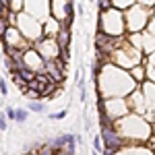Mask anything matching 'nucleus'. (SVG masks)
<instances>
[{"label": "nucleus", "instance_id": "1", "mask_svg": "<svg viewBox=\"0 0 155 155\" xmlns=\"http://www.w3.org/2000/svg\"><path fill=\"white\" fill-rule=\"evenodd\" d=\"M99 27H104L101 33H106V35H116V33H120L122 31V15L116 12L114 8L104 11L101 12V19H99Z\"/></svg>", "mask_w": 155, "mask_h": 155}, {"label": "nucleus", "instance_id": "2", "mask_svg": "<svg viewBox=\"0 0 155 155\" xmlns=\"http://www.w3.org/2000/svg\"><path fill=\"white\" fill-rule=\"evenodd\" d=\"M147 17H149V12L141 11V8H130V11H128V15H126L128 29H130V31H139V29H141V25L147 21Z\"/></svg>", "mask_w": 155, "mask_h": 155}, {"label": "nucleus", "instance_id": "3", "mask_svg": "<svg viewBox=\"0 0 155 155\" xmlns=\"http://www.w3.org/2000/svg\"><path fill=\"white\" fill-rule=\"evenodd\" d=\"M27 110H29V112H35V114H39V112H44V110H46V106H44L41 101L33 99V101H29V104H27Z\"/></svg>", "mask_w": 155, "mask_h": 155}, {"label": "nucleus", "instance_id": "4", "mask_svg": "<svg viewBox=\"0 0 155 155\" xmlns=\"http://www.w3.org/2000/svg\"><path fill=\"white\" fill-rule=\"evenodd\" d=\"M27 118H29V110H17V122L19 124H23V122H27Z\"/></svg>", "mask_w": 155, "mask_h": 155}, {"label": "nucleus", "instance_id": "5", "mask_svg": "<svg viewBox=\"0 0 155 155\" xmlns=\"http://www.w3.org/2000/svg\"><path fill=\"white\" fill-rule=\"evenodd\" d=\"M4 114H6V118L12 120V122H17V110L12 106H6V110H4Z\"/></svg>", "mask_w": 155, "mask_h": 155}, {"label": "nucleus", "instance_id": "6", "mask_svg": "<svg viewBox=\"0 0 155 155\" xmlns=\"http://www.w3.org/2000/svg\"><path fill=\"white\" fill-rule=\"evenodd\" d=\"M0 93H2V97L8 95V85H6V79H0Z\"/></svg>", "mask_w": 155, "mask_h": 155}, {"label": "nucleus", "instance_id": "7", "mask_svg": "<svg viewBox=\"0 0 155 155\" xmlns=\"http://www.w3.org/2000/svg\"><path fill=\"white\" fill-rule=\"evenodd\" d=\"M93 151H97V153H99V151H101V139H99V137H93Z\"/></svg>", "mask_w": 155, "mask_h": 155}, {"label": "nucleus", "instance_id": "8", "mask_svg": "<svg viewBox=\"0 0 155 155\" xmlns=\"http://www.w3.org/2000/svg\"><path fill=\"white\" fill-rule=\"evenodd\" d=\"M64 116H66V110H60V112H56V114H50L52 120H62Z\"/></svg>", "mask_w": 155, "mask_h": 155}, {"label": "nucleus", "instance_id": "9", "mask_svg": "<svg viewBox=\"0 0 155 155\" xmlns=\"http://www.w3.org/2000/svg\"><path fill=\"white\" fill-rule=\"evenodd\" d=\"M6 126H8V118H6V114H0V128L6 130Z\"/></svg>", "mask_w": 155, "mask_h": 155}, {"label": "nucleus", "instance_id": "10", "mask_svg": "<svg viewBox=\"0 0 155 155\" xmlns=\"http://www.w3.org/2000/svg\"><path fill=\"white\" fill-rule=\"evenodd\" d=\"M132 77H137V79H139V81H141V79H145V74H143V68H141V66H139V68H137V71H134V68H132Z\"/></svg>", "mask_w": 155, "mask_h": 155}, {"label": "nucleus", "instance_id": "11", "mask_svg": "<svg viewBox=\"0 0 155 155\" xmlns=\"http://www.w3.org/2000/svg\"><path fill=\"white\" fill-rule=\"evenodd\" d=\"M141 2H147V4H153L155 0H141Z\"/></svg>", "mask_w": 155, "mask_h": 155}]
</instances>
